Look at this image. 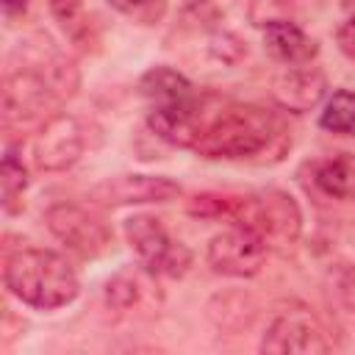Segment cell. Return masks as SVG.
Returning <instances> with one entry per match:
<instances>
[{
	"mask_svg": "<svg viewBox=\"0 0 355 355\" xmlns=\"http://www.w3.org/2000/svg\"><path fill=\"white\" fill-rule=\"evenodd\" d=\"M280 136L277 119L250 103L216 100L208 94L200 139L194 153L202 158H225V161H250L266 153Z\"/></svg>",
	"mask_w": 355,
	"mask_h": 355,
	"instance_id": "1",
	"label": "cell"
},
{
	"mask_svg": "<svg viewBox=\"0 0 355 355\" xmlns=\"http://www.w3.org/2000/svg\"><path fill=\"white\" fill-rule=\"evenodd\" d=\"M83 130L78 125L75 116H53L44 122L42 133L36 136V144H33V161H36V169L42 172H61V169H69L80 153H83Z\"/></svg>",
	"mask_w": 355,
	"mask_h": 355,
	"instance_id": "8",
	"label": "cell"
},
{
	"mask_svg": "<svg viewBox=\"0 0 355 355\" xmlns=\"http://www.w3.org/2000/svg\"><path fill=\"white\" fill-rule=\"evenodd\" d=\"M316 186L336 200L355 197V158L349 153H338L316 166Z\"/></svg>",
	"mask_w": 355,
	"mask_h": 355,
	"instance_id": "15",
	"label": "cell"
},
{
	"mask_svg": "<svg viewBox=\"0 0 355 355\" xmlns=\"http://www.w3.org/2000/svg\"><path fill=\"white\" fill-rule=\"evenodd\" d=\"M266 250H269V244L263 241L261 233H255L252 227L236 222L233 227L216 233L208 241L205 258H208V266L216 275H225V277H252V275L261 272Z\"/></svg>",
	"mask_w": 355,
	"mask_h": 355,
	"instance_id": "5",
	"label": "cell"
},
{
	"mask_svg": "<svg viewBox=\"0 0 355 355\" xmlns=\"http://www.w3.org/2000/svg\"><path fill=\"white\" fill-rule=\"evenodd\" d=\"M336 42H338V50L355 61V14L349 19H344L336 31Z\"/></svg>",
	"mask_w": 355,
	"mask_h": 355,
	"instance_id": "20",
	"label": "cell"
},
{
	"mask_svg": "<svg viewBox=\"0 0 355 355\" xmlns=\"http://www.w3.org/2000/svg\"><path fill=\"white\" fill-rule=\"evenodd\" d=\"M205 103H208V94H194L180 103L153 105V111L147 114V125L166 144L194 150V144L200 139V128H202Z\"/></svg>",
	"mask_w": 355,
	"mask_h": 355,
	"instance_id": "10",
	"label": "cell"
},
{
	"mask_svg": "<svg viewBox=\"0 0 355 355\" xmlns=\"http://www.w3.org/2000/svg\"><path fill=\"white\" fill-rule=\"evenodd\" d=\"M6 288L25 305L36 311H55L69 305L78 291V275L69 266V261L53 250L42 247H28L14 252L6 261L3 269Z\"/></svg>",
	"mask_w": 355,
	"mask_h": 355,
	"instance_id": "2",
	"label": "cell"
},
{
	"mask_svg": "<svg viewBox=\"0 0 355 355\" xmlns=\"http://www.w3.org/2000/svg\"><path fill=\"white\" fill-rule=\"evenodd\" d=\"M139 89L147 100H153V105H166V103H180L194 97V86L172 67H153L141 75Z\"/></svg>",
	"mask_w": 355,
	"mask_h": 355,
	"instance_id": "14",
	"label": "cell"
},
{
	"mask_svg": "<svg viewBox=\"0 0 355 355\" xmlns=\"http://www.w3.org/2000/svg\"><path fill=\"white\" fill-rule=\"evenodd\" d=\"M319 125L338 136H355V92L336 89L319 114Z\"/></svg>",
	"mask_w": 355,
	"mask_h": 355,
	"instance_id": "17",
	"label": "cell"
},
{
	"mask_svg": "<svg viewBox=\"0 0 355 355\" xmlns=\"http://www.w3.org/2000/svg\"><path fill=\"white\" fill-rule=\"evenodd\" d=\"M261 349L275 355H311V352H327L330 341L324 338V327L311 311L291 308L272 319V324L261 338Z\"/></svg>",
	"mask_w": 355,
	"mask_h": 355,
	"instance_id": "6",
	"label": "cell"
},
{
	"mask_svg": "<svg viewBox=\"0 0 355 355\" xmlns=\"http://www.w3.org/2000/svg\"><path fill=\"white\" fill-rule=\"evenodd\" d=\"M263 47L275 61L286 67L311 64V58L319 53L316 42L288 19H272L263 25Z\"/></svg>",
	"mask_w": 355,
	"mask_h": 355,
	"instance_id": "13",
	"label": "cell"
},
{
	"mask_svg": "<svg viewBox=\"0 0 355 355\" xmlns=\"http://www.w3.org/2000/svg\"><path fill=\"white\" fill-rule=\"evenodd\" d=\"M341 6H344V11L355 14V0H341Z\"/></svg>",
	"mask_w": 355,
	"mask_h": 355,
	"instance_id": "22",
	"label": "cell"
},
{
	"mask_svg": "<svg viewBox=\"0 0 355 355\" xmlns=\"http://www.w3.org/2000/svg\"><path fill=\"white\" fill-rule=\"evenodd\" d=\"M180 183L164 175H116L100 183L92 194L105 205H136V202H169L180 197Z\"/></svg>",
	"mask_w": 355,
	"mask_h": 355,
	"instance_id": "11",
	"label": "cell"
},
{
	"mask_svg": "<svg viewBox=\"0 0 355 355\" xmlns=\"http://www.w3.org/2000/svg\"><path fill=\"white\" fill-rule=\"evenodd\" d=\"M225 216L261 233L269 247L291 244L300 236V222H302L300 208L291 200V194L277 191V189H266L261 194L239 197V200L225 197Z\"/></svg>",
	"mask_w": 355,
	"mask_h": 355,
	"instance_id": "3",
	"label": "cell"
},
{
	"mask_svg": "<svg viewBox=\"0 0 355 355\" xmlns=\"http://www.w3.org/2000/svg\"><path fill=\"white\" fill-rule=\"evenodd\" d=\"M47 8L53 14V19L61 25V31L72 39V42H83L86 31H89V19H86V6L83 0H47Z\"/></svg>",
	"mask_w": 355,
	"mask_h": 355,
	"instance_id": "18",
	"label": "cell"
},
{
	"mask_svg": "<svg viewBox=\"0 0 355 355\" xmlns=\"http://www.w3.org/2000/svg\"><path fill=\"white\" fill-rule=\"evenodd\" d=\"M108 6L139 25H155L166 14V0H108Z\"/></svg>",
	"mask_w": 355,
	"mask_h": 355,
	"instance_id": "19",
	"label": "cell"
},
{
	"mask_svg": "<svg viewBox=\"0 0 355 355\" xmlns=\"http://www.w3.org/2000/svg\"><path fill=\"white\" fill-rule=\"evenodd\" d=\"M125 236L147 272L164 277H183L189 272L191 250L183 241L172 239L158 216L136 214L125 219Z\"/></svg>",
	"mask_w": 355,
	"mask_h": 355,
	"instance_id": "4",
	"label": "cell"
},
{
	"mask_svg": "<svg viewBox=\"0 0 355 355\" xmlns=\"http://www.w3.org/2000/svg\"><path fill=\"white\" fill-rule=\"evenodd\" d=\"M28 189V172L22 166V158L8 147L0 164V194H3V211L19 214L22 211V194Z\"/></svg>",
	"mask_w": 355,
	"mask_h": 355,
	"instance_id": "16",
	"label": "cell"
},
{
	"mask_svg": "<svg viewBox=\"0 0 355 355\" xmlns=\"http://www.w3.org/2000/svg\"><path fill=\"white\" fill-rule=\"evenodd\" d=\"M327 92V78L322 69L308 67V64H297V67H286L280 75H275L272 80V97L280 108L291 111V114H305L311 111Z\"/></svg>",
	"mask_w": 355,
	"mask_h": 355,
	"instance_id": "12",
	"label": "cell"
},
{
	"mask_svg": "<svg viewBox=\"0 0 355 355\" xmlns=\"http://www.w3.org/2000/svg\"><path fill=\"white\" fill-rule=\"evenodd\" d=\"M53 103H61V97L39 69H19L6 78V86H3L6 122H19V125L31 122Z\"/></svg>",
	"mask_w": 355,
	"mask_h": 355,
	"instance_id": "9",
	"label": "cell"
},
{
	"mask_svg": "<svg viewBox=\"0 0 355 355\" xmlns=\"http://www.w3.org/2000/svg\"><path fill=\"white\" fill-rule=\"evenodd\" d=\"M44 219L50 233L83 258H94L111 244V230L78 202H55L47 208Z\"/></svg>",
	"mask_w": 355,
	"mask_h": 355,
	"instance_id": "7",
	"label": "cell"
},
{
	"mask_svg": "<svg viewBox=\"0 0 355 355\" xmlns=\"http://www.w3.org/2000/svg\"><path fill=\"white\" fill-rule=\"evenodd\" d=\"M0 3H3L6 19H17V17H22L28 11V0H0Z\"/></svg>",
	"mask_w": 355,
	"mask_h": 355,
	"instance_id": "21",
	"label": "cell"
}]
</instances>
